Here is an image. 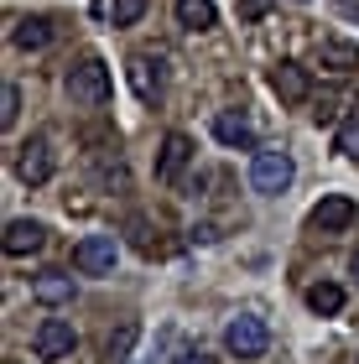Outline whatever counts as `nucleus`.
Instances as JSON below:
<instances>
[{"instance_id": "nucleus-1", "label": "nucleus", "mask_w": 359, "mask_h": 364, "mask_svg": "<svg viewBox=\"0 0 359 364\" xmlns=\"http://www.w3.org/2000/svg\"><path fill=\"white\" fill-rule=\"evenodd\" d=\"M63 89H68L73 109H105V105H109V94H115V84H109V68H105V58H94V53H84V58H78L73 68H68Z\"/></svg>"}, {"instance_id": "nucleus-2", "label": "nucleus", "mask_w": 359, "mask_h": 364, "mask_svg": "<svg viewBox=\"0 0 359 364\" xmlns=\"http://www.w3.org/2000/svg\"><path fill=\"white\" fill-rule=\"evenodd\" d=\"M291 177H297V161H291L286 151H255V156H250V188H255L260 198L286 193Z\"/></svg>"}, {"instance_id": "nucleus-3", "label": "nucleus", "mask_w": 359, "mask_h": 364, "mask_svg": "<svg viewBox=\"0 0 359 364\" xmlns=\"http://www.w3.org/2000/svg\"><path fill=\"white\" fill-rule=\"evenodd\" d=\"M224 349H230L235 359H260V354L271 349L266 318H255V312H240V318H230V328H224Z\"/></svg>"}, {"instance_id": "nucleus-4", "label": "nucleus", "mask_w": 359, "mask_h": 364, "mask_svg": "<svg viewBox=\"0 0 359 364\" xmlns=\"http://www.w3.org/2000/svg\"><path fill=\"white\" fill-rule=\"evenodd\" d=\"M193 136H183V130H167L161 136V146H156V182L161 188H177L183 182V172L193 167Z\"/></svg>"}, {"instance_id": "nucleus-5", "label": "nucleus", "mask_w": 359, "mask_h": 364, "mask_svg": "<svg viewBox=\"0 0 359 364\" xmlns=\"http://www.w3.org/2000/svg\"><path fill=\"white\" fill-rule=\"evenodd\" d=\"M53 136H31V141H21V151H16V177L26 182V188H42V182H53Z\"/></svg>"}, {"instance_id": "nucleus-6", "label": "nucleus", "mask_w": 359, "mask_h": 364, "mask_svg": "<svg viewBox=\"0 0 359 364\" xmlns=\"http://www.w3.org/2000/svg\"><path fill=\"white\" fill-rule=\"evenodd\" d=\"M115 255H120L115 235H84L73 245V266L84 276H109V271H115Z\"/></svg>"}, {"instance_id": "nucleus-7", "label": "nucleus", "mask_w": 359, "mask_h": 364, "mask_svg": "<svg viewBox=\"0 0 359 364\" xmlns=\"http://www.w3.org/2000/svg\"><path fill=\"white\" fill-rule=\"evenodd\" d=\"M31 349H37V359H68L78 349V333L68 318H42L37 333H31Z\"/></svg>"}, {"instance_id": "nucleus-8", "label": "nucleus", "mask_w": 359, "mask_h": 364, "mask_svg": "<svg viewBox=\"0 0 359 364\" xmlns=\"http://www.w3.org/2000/svg\"><path fill=\"white\" fill-rule=\"evenodd\" d=\"M125 78H130V89H136L141 105H161V94H167V73H161V63L156 58H130L125 63Z\"/></svg>"}, {"instance_id": "nucleus-9", "label": "nucleus", "mask_w": 359, "mask_h": 364, "mask_svg": "<svg viewBox=\"0 0 359 364\" xmlns=\"http://www.w3.org/2000/svg\"><path fill=\"white\" fill-rule=\"evenodd\" d=\"M271 89L282 105H307L313 99V73L302 68V63H276L271 68Z\"/></svg>"}, {"instance_id": "nucleus-10", "label": "nucleus", "mask_w": 359, "mask_h": 364, "mask_svg": "<svg viewBox=\"0 0 359 364\" xmlns=\"http://www.w3.org/2000/svg\"><path fill=\"white\" fill-rule=\"evenodd\" d=\"M354 219H359V208H354V198H344V193H328L313 208V229H323V235H344Z\"/></svg>"}, {"instance_id": "nucleus-11", "label": "nucleus", "mask_w": 359, "mask_h": 364, "mask_svg": "<svg viewBox=\"0 0 359 364\" xmlns=\"http://www.w3.org/2000/svg\"><path fill=\"white\" fill-rule=\"evenodd\" d=\"M214 136L230 146V151H255V125L245 109H219L214 114Z\"/></svg>"}, {"instance_id": "nucleus-12", "label": "nucleus", "mask_w": 359, "mask_h": 364, "mask_svg": "<svg viewBox=\"0 0 359 364\" xmlns=\"http://www.w3.org/2000/svg\"><path fill=\"white\" fill-rule=\"evenodd\" d=\"M58 37V21L53 16H21V21L11 26V42L21 47V53H47Z\"/></svg>"}, {"instance_id": "nucleus-13", "label": "nucleus", "mask_w": 359, "mask_h": 364, "mask_svg": "<svg viewBox=\"0 0 359 364\" xmlns=\"http://www.w3.org/2000/svg\"><path fill=\"white\" fill-rule=\"evenodd\" d=\"M0 245H6V255H37L42 245H47V229H42L37 219H11Z\"/></svg>"}, {"instance_id": "nucleus-14", "label": "nucleus", "mask_w": 359, "mask_h": 364, "mask_svg": "<svg viewBox=\"0 0 359 364\" xmlns=\"http://www.w3.org/2000/svg\"><path fill=\"white\" fill-rule=\"evenodd\" d=\"M31 296L47 307H63V302H73V276H63V271H42L37 281H31Z\"/></svg>"}, {"instance_id": "nucleus-15", "label": "nucleus", "mask_w": 359, "mask_h": 364, "mask_svg": "<svg viewBox=\"0 0 359 364\" xmlns=\"http://www.w3.org/2000/svg\"><path fill=\"white\" fill-rule=\"evenodd\" d=\"M214 21H219V6H214V0H177V26L208 31Z\"/></svg>"}, {"instance_id": "nucleus-16", "label": "nucleus", "mask_w": 359, "mask_h": 364, "mask_svg": "<svg viewBox=\"0 0 359 364\" xmlns=\"http://www.w3.org/2000/svg\"><path fill=\"white\" fill-rule=\"evenodd\" d=\"M307 307H313L318 318H338V312H344V287H338V281H318V287H307Z\"/></svg>"}, {"instance_id": "nucleus-17", "label": "nucleus", "mask_w": 359, "mask_h": 364, "mask_svg": "<svg viewBox=\"0 0 359 364\" xmlns=\"http://www.w3.org/2000/svg\"><path fill=\"white\" fill-rule=\"evenodd\" d=\"M323 68H333V73H359V47L328 37V42H323Z\"/></svg>"}, {"instance_id": "nucleus-18", "label": "nucleus", "mask_w": 359, "mask_h": 364, "mask_svg": "<svg viewBox=\"0 0 359 364\" xmlns=\"http://www.w3.org/2000/svg\"><path fill=\"white\" fill-rule=\"evenodd\" d=\"M146 6H151V0H109V21L115 26H136L146 16Z\"/></svg>"}, {"instance_id": "nucleus-19", "label": "nucleus", "mask_w": 359, "mask_h": 364, "mask_svg": "<svg viewBox=\"0 0 359 364\" xmlns=\"http://www.w3.org/2000/svg\"><path fill=\"white\" fill-rule=\"evenodd\" d=\"M333 146H338L344 156H359V109L338 120V136H333Z\"/></svg>"}, {"instance_id": "nucleus-20", "label": "nucleus", "mask_w": 359, "mask_h": 364, "mask_svg": "<svg viewBox=\"0 0 359 364\" xmlns=\"http://www.w3.org/2000/svg\"><path fill=\"white\" fill-rule=\"evenodd\" d=\"M16 114H21V89L6 84L0 89V125H16Z\"/></svg>"}, {"instance_id": "nucleus-21", "label": "nucleus", "mask_w": 359, "mask_h": 364, "mask_svg": "<svg viewBox=\"0 0 359 364\" xmlns=\"http://www.w3.org/2000/svg\"><path fill=\"white\" fill-rule=\"evenodd\" d=\"M276 0H240V26H255L260 16H271Z\"/></svg>"}, {"instance_id": "nucleus-22", "label": "nucleus", "mask_w": 359, "mask_h": 364, "mask_svg": "<svg viewBox=\"0 0 359 364\" xmlns=\"http://www.w3.org/2000/svg\"><path fill=\"white\" fill-rule=\"evenodd\" d=\"M130 343H136V323H125V328H120V338H109V359H115V364H125Z\"/></svg>"}, {"instance_id": "nucleus-23", "label": "nucleus", "mask_w": 359, "mask_h": 364, "mask_svg": "<svg viewBox=\"0 0 359 364\" xmlns=\"http://www.w3.org/2000/svg\"><path fill=\"white\" fill-rule=\"evenodd\" d=\"M172 364H214V354H203V349H183Z\"/></svg>"}, {"instance_id": "nucleus-24", "label": "nucleus", "mask_w": 359, "mask_h": 364, "mask_svg": "<svg viewBox=\"0 0 359 364\" xmlns=\"http://www.w3.org/2000/svg\"><path fill=\"white\" fill-rule=\"evenodd\" d=\"M349 276H354V287H359V250H354V260H349Z\"/></svg>"}, {"instance_id": "nucleus-25", "label": "nucleus", "mask_w": 359, "mask_h": 364, "mask_svg": "<svg viewBox=\"0 0 359 364\" xmlns=\"http://www.w3.org/2000/svg\"><path fill=\"white\" fill-rule=\"evenodd\" d=\"M125 364H146V359H125Z\"/></svg>"}]
</instances>
